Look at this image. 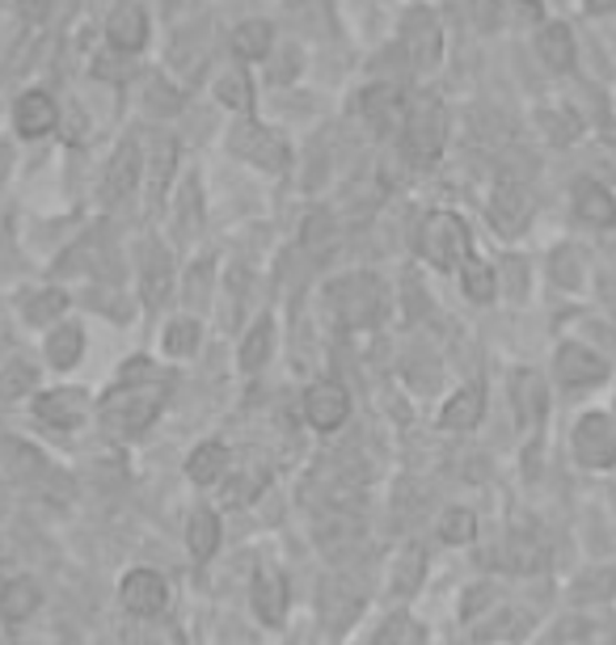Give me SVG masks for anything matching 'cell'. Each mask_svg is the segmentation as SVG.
<instances>
[{
  "mask_svg": "<svg viewBox=\"0 0 616 645\" xmlns=\"http://www.w3.org/2000/svg\"><path fill=\"white\" fill-rule=\"evenodd\" d=\"M170 283H173V271H170V258L161 245H149V258L140 262V292H144V304H161L170 295Z\"/></svg>",
  "mask_w": 616,
  "mask_h": 645,
  "instance_id": "e0dca14e",
  "label": "cell"
},
{
  "mask_svg": "<svg viewBox=\"0 0 616 645\" xmlns=\"http://www.w3.org/2000/svg\"><path fill=\"white\" fill-rule=\"evenodd\" d=\"M477 532V520H473V511H447L444 520H440V536L452 544H461L468 541Z\"/></svg>",
  "mask_w": 616,
  "mask_h": 645,
  "instance_id": "d590c367",
  "label": "cell"
},
{
  "mask_svg": "<svg viewBox=\"0 0 616 645\" xmlns=\"http://www.w3.org/2000/svg\"><path fill=\"white\" fill-rule=\"evenodd\" d=\"M376 645H418V625H410V621H393V625L381 633V642Z\"/></svg>",
  "mask_w": 616,
  "mask_h": 645,
  "instance_id": "ee69618b",
  "label": "cell"
},
{
  "mask_svg": "<svg viewBox=\"0 0 616 645\" xmlns=\"http://www.w3.org/2000/svg\"><path fill=\"white\" fill-rule=\"evenodd\" d=\"M186 541H191V553H194V557H199V562H208L215 548H220V520H215L212 511H194Z\"/></svg>",
  "mask_w": 616,
  "mask_h": 645,
  "instance_id": "484cf974",
  "label": "cell"
},
{
  "mask_svg": "<svg viewBox=\"0 0 616 645\" xmlns=\"http://www.w3.org/2000/svg\"><path fill=\"white\" fill-rule=\"evenodd\" d=\"M402 47L405 56L418 63V68H431V63L440 60V51H444V34H440V26L435 18L426 13V9H414L402 26Z\"/></svg>",
  "mask_w": 616,
  "mask_h": 645,
  "instance_id": "52a82bcc",
  "label": "cell"
},
{
  "mask_svg": "<svg viewBox=\"0 0 616 645\" xmlns=\"http://www.w3.org/2000/svg\"><path fill=\"white\" fill-rule=\"evenodd\" d=\"M199 346V325L194 321H173L165 330V351L170 354H191Z\"/></svg>",
  "mask_w": 616,
  "mask_h": 645,
  "instance_id": "8d00e7d4",
  "label": "cell"
},
{
  "mask_svg": "<svg viewBox=\"0 0 616 645\" xmlns=\"http://www.w3.org/2000/svg\"><path fill=\"white\" fill-rule=\"evenodd\" d=\"M55 119H60V110H55V102L47 98L43 89H30V93H22L18 105H13V123H18V131H22L26 140L47 135V131L55 127Z\"/></svg>",
  "mask_w": 616,
  "mask_h": 645,
  "instance_id": "7c38bea8",
  "label": "cell"
},
{
  "mask_svg": "<svg viewBox=\"0 0 616 645\" xmlns=\"http://www.w3.org/2000/svg\"><path fill=\"white\" fill-rule=\"evenodd\" d=\"M557 375H562L566 384H574V389H587V384H599V380L608 375V363H604L595 351H587V346L570 342V346L557 351Z\"/></svg>",
  "mask_w": 616,
  "mask_h": 645,
  "instance_id": "30bf717a",
  "label": "cell"
},
{
  "mask_svg": "<svg viewBox=\"0 0 616 645\" xmlns=\"http://www.w3.org/2000/svg\"><path fill=\"white\" fill-rule=\"evenodd\" d=\"M616 591V570H592V574H583L578 583H574V599H583V604H595V599H608Z\"/></svg>",
  "mask_w": 616,
  "mask_h": 645,
  "instance_id": "4dcf8cb0",
  "label": "cell"
},
{
  "mask_svg": "<svg viewBox=\"0 0 616 645\" xmlns=\"http://www.w3.org/2000/svg\"><path fill=\"white\" fill-rule=\"evenodd\" d=\"M254 607L257 616L266 621V625H279L283 621V612H287V586H283V574L271 570V565H262L254 574Z\"/></svg>",
  "mask_w": 616,
  "mask_h": 645,
  "instance_id": "9a60e30c",
  "label": "cell"
},
{
  "mask_svg": "<svg viewBox=\"0 0 616 645\" xmlns=\"http://www.w3.org/2000/svg\"><path fill=\"white\" fill-rule=\"evenodd\" d=\"M608 4H616V0H587V9H592V13H599V9H608Z\"/></svg>",
  "mask_w": 616,
  "mask_h": 645,
  "instance_id": "bcb514c9",
  "label": "cell"
},
{
  "mask_svg": "<svg viewBox=\"0 0 616 645\" xmlns=\"http://www.w3.org/2000/svg\"><path fill=\"white\" fill-rule=\"evenodd\" d=\"M545 544L541 541H528V536H511V562L515 570H541L545 565Z\"/></svg>",
  "mask_w": 616,
  "mask_h": 645,
  "instance_id": "e575fe53",
  "label": "cell"
},
{
  "mask_svg": "<svg viewBox=\"0 0 616 645\" xmlns=\"http://www.w3.org/2000/svg\"><path fill=\"white\" fill-rule=\"evenodd\" d=\"M465 292H468V300H477V304H489V300H494V271H489L482 258H468L465 262Z\"/></svg>",
  "mask_w": 616,
  "mask_h": 645,
  "instance_id": "1f68e13d",
  "label": "cell"
},
{
  "mask_svg": "<svg viewBox=\"0 0 616 645\" xmlns=\"http://www.w3.org/2000/svg\"><path fill=\"white\" fill-rule=\"evenodd\" d=\"M107 39L114 51H140L144 39H149V18H144V9L140 4H123V9H114V18L107 21Z\"/></svg>",
  "mask_w": 616,
  "mask_h": 645,
  "instance_id": "5bb4252c",
  "label": "cell"
},
{
  "mask_svg": "<svg viewBox=\"0 0 616 645\" xmlns=\"http://www.w3.org/2000/svg\"><path fill=\"white\" fill-rule=\"evenodd\" d=\"M34 414L43 417V422H51V426H77L85 417V396L55 389V393H43L34 401Z\"/></svg>",
  "mask_w": 616,
  "mask_h": 645,
  "instance_id": "ac0fdd59",
  "label": "cell"
},
{
  "mask_svg": "<svg viewBox=\"0 0 616 645\" xmlns=\"http://www.w3.org/2000/svg\"><path fill=\"white\" fill-rule=\"evenodd\" d=\"M574 456L587 468L616 464V422L608 414H587L574 426Z\"/></svg>",
  "mask_w": 616,
  "mask_h": 645,
  "instance_id": "5b68a950",
  "label": "cell"
},
{
  "mask_svg": "<svg viewBox=\"0 0 616 645\" xmlns=\"http://www.w3.org/2000/svg\"><path fill=\"white\" fill-rule=\"evenodd\" d=\"M140 182V148L123 140V144L114 148V157H110L107 165V178H102V199L107 203H123L131 190Z\"/></svg>",
  "mask_w": 616,
  "mask_h": 645,
  "instance_id": "9c48e42d",
  "label": "cell"
},
{
  "mask_svg": "<svg viewBox=\"0 0 616 645\" xmlns=\"http://www.w3.org/2000/svg\"><path fill=\"white\" fill-rule=\"evenodd\" d=\"M549 274L562 283V288H578V279H583V266H578V253L574 250H557L549 262Z\"/></svg>",
  "mask_w": 616,
  "mask_h": 645,
  "instance_id": "74e56055",
  "label": "cell"
},
{
  "mask_svg": "<svg viewBox=\"0 0 616 645\" xmlns=\"http://www.w3.org/2000/svg\"><path fill=\"white\" fill-rule=\"evenodd\" d=\"M208 288H212V262H199V266H191V274H186V288H182L186 304L199 309V304L208 300Z\"/></svg>",
  "mask_w": 616,
  "mask_h": 645,
  "instance_id": "f35d334b",
  "label": "cell"
},
{
  "mask_svg": "<svg viewBox=\"0 0 616 645\" xmlns=\"http://www.w3.org/2000/svg\"><path fill=\"white\" fill-rule=\"evenodd\" d=\"M266 354H271V321H257L254 330L245 333V342H241V367L257 372L266 363Z\"/></svg>",
  "mask_w": 616,
  "mask_h": 645,
  "instance_id": "f546056e",
  "label": "cell"
},
{
  "mask_svg": "<svg viewBox=\"0 0 616 645\" xmlns=\"http://www.w3.org/2000/svg\"><path fill=\"white\" fill-rule=\"evenodd\" d=\"M363 114L376 123V131H393V127H402V114H405L402 93L388 89V84L367 89V93H363Z\"/></svg>",
  "mask_w": 616,
  "mask_h": 645,
  "instance_id": "d6986e66",
  "label": "cell"
},
{
  "mask_svg": "<svg viewBox=\"0 0 616 645\" xmlns=\"http://www.w3.org/2000/svg\"><path fill=\"white\" fill-rule=\"evenodd\" d=\"M489 215H494V224H498L503 232H515L524 220H528V194H524L519 187H511V182H503L498 194H494Z\"/></svg>",
  "mask_w": 616,
  "mask_h": 645,
  "instance_id": "cb8c5ba5",
  "label": "cell"
},
{
  "mask_svg": "<svg viewBox=\"0 0 616 645\" xmlns=\"http://www.w3.org/2000/svg\"><path fill=\"white\" fill-rule=\"evenodd\" d=\"M271 481V468L262 464V456H245V464H241V473H236L233 481H229V490H224V498L233 502V506H241V502H250V498H257V490Z\"/></svg>",
  "mask_w": 616,
  "mask_h": 645,
  "instance_id": "d4e9b609",
  "label": "cell"
},
{
  "mask_svg": "<svg viewBox=\"0 0 616 645\" xmlns=\"http://www.w3.org/2000/svg\"><path fill=\"white\" fill-rule=\"evenodd\" d=\"M444 144V119L435 114V110H426L418 123H410V148L418 152V157H435Z\"/></svg>",
  "mask_w": 616,
  "mask_h": 645,
  "instance_id": "83f0119b",
  "label": "cell"
},
{
  "mask_svg": "<svg viewBox=\"0 0 616 645\" xmlns=\"http://www.w3.org/2000/svg\"><path fill=\"white\" fill-rule=\"evenodd\" d=\"M39 586L30 583V578H13V583H4V591H0V616L4 621H26V616H34L39 612Z\"/></svg>",
  "mask_w": 616,
  "mask_h": 645,
  "instance_id": "44dd1931",
  "label": "cell"
},
{
  "mask_svg": "<svg viewBox=\"0 0 616 645\" xmlns=\"http://www.w3.org/2000/svg\"><path fill=\"white\" fill-rule=\"evenodd\" d=\"M236 51H241V60H266V51H271V42H275V30H271V21H245L241 30H236Z\"/></svg>",
  "mask_w": 616,
  "mask_h": 645,
  "instance_id": "4316f807",
  "label": "cell"
},
{
  "mask_svg": "<svg viewBox=\"0 0 616 645\" xmlns=\"http://www.w3.org/2000/svg\"><path fill=\"white\" fill-rule=\"evenodd\" d=\"M423 258L440 271H456L461 262L473 258V245H468V229L465 220L456 215H431L423 229Z\"/></svg>",
  "mask_w": 616,
  "mask_h": 645,
  "instance_id": "3957f363",
  "label": "cell"
},
{
  "mask_svg": "<svg viewBox=\"0 0 616 645\" xmlns=\"http://www.w3.org/2000/svg\"><path fill=\"white\" fill-rule=\"evenodd\" d=\"M334 313L346 330H367L381 316V283L367 274H351L334 288Z\"/></svg>",
  "mask_w": 616,
  "mask_h": 645,
  "instance_id": "277c9868",
  "label": "cell"
},
{
  "mask_svg": "<svg viewBox=\"0 0 616 645\" xmlns=\"http://www.w3.org/2000/svg\"><path fill=\"white\" fill-rule=\"evenodd\" d=\"M144 105L156 110V114H173L178 110V98H170V84L161 77H149V93H144Z\"/></svg>",
  "mask_w": 616,
  "mask_h": 645,
  "instance_id": "7bdbcfd3",
  "label": "cell"
},
{
  "mask_svg": "<svg viewBox=\"0 0 616 645\" xmlns=\"http://www.w3.org/2000/svg\"><path fill=\"white\" fill-rule=\"evenodd\" d=\"M423 562H426L423 548L410 544V548L402 553V562H397V578H393V591H397V595H410L414 586L423 583Z\"/></svg>",
  "mask_w": 616,
  "mask_h": 645,
  "instance_id": "d6a6232c",
  "label": "cell"
},
{
  "mask_svg": "<svg viewBox=\"0 0 616 645\" xmlns=\"http://www.w3.org/2000/svg\"><path fill=\"white\" fill-rule=\"evenodd\" d=\"M165 393H170V375L156 372L149 359H131L119 384L102 396V422L114 435H140L161 414Z\"/></svg>",
  "mask_w": 616,
  "mask_h": 645,
  "instance_id": "6da1fadb",
  "label": "cell"
},
{
  "mask_svg": "<svg viewBox=\"0 0 616 645\" xmlns=\"http://www.w3.org/2000/svg\"><path fill=\"white\" fill-rule=\"evenodd\" d=\"M4 456H9L13 477L22 481L26 490H34L39 498H51V502L72 498V481H68L43 452H34V447H26V443H4Z\"/></svg>",
  "mask_w": 616,
  "mask_h": 645,
  "instance_id": "7a4b0ae2",
  "label": "cell"
},
{
  "mask_svg": "<svg viewBox=\"0 0 616 645\" xmlns=\"http://www.w3.org/2000/svg\"><path fill=\"white\" fill-rule=\"evenodd\" d=\"M220 102L229 105H250V81L241 77V72H229V77H220Z\"/></svg>",
  "mask_w": 616,
  "mask_h": 645,
  "instance_id": "b9f144b4",
  "label": "cell"
},
{
  "mask_svg": "<svg viewBox=\"0 0 616 645\" xmlns=\"http://www.w3.org/2000/svg\"><path fill=\"white\" fill-rule=\"evenodd\" d=\"M574 211H578V220L592 224V229H608V224H616L613 194H608L604 187H595V182H578V187H574Z\"/></svg>",
  "mask_w": 616,
  "mask_h": 645,
  "instance_id": "2e32d148",
  "label": "cell"
},
{
  "mask_svg": "<svg viewBox=\"0 0 616 645\" xmlns=\"http://www.w3.org/2000/svg\"><path fill=\"white\" fill-rule=\"evenodd\" d=\"M85 351V337L81 330H55L47 337V359H51V367H72L77 359Z\"/></svg>",
  "mask_w": 616,
  "mask_h": 645,
  "instance_id": "f1b7e54d",
  "label": "cell"
},
{
  "mask_svg": "<svg viewBox=\"0 0 616 645\" xmlns=\"http://www.w3.org/2000/svg\"><path fill=\"white\" fill-rule=\"evenodd\" d=\"M536 51H541L545 68H553V72H566V68L574 63V39H570V30H566L562 21H549V26L541 30V42H536Z\"/></svg>",
  "mask_w": 616,
  "mask_h": 645,
  "instance_id": "7402d4cb",
  "label": "cell"
},
{
  "mask_svg": "<svg viewBox=\"0 0 616 645\" xmlns=\"http://www.w3.org/2000/svg\"><path fill=\"white\" fill-rule=\"evenodd\" d=\"M51 4H55V0H22V13L30 21H47L51 18Z\"/></svg>",
  "mask_w": 616,
  "mask_h": 645,
  "instance_id": "f6af8a7d",
  "label": "cell"
},
{
  "mask_svg": "<svg viewBox=\"0 0 616 645\" xmlns=\"http://www.w3.org/2000/svg\"><path fill=\"white\" fill-rule=\"evenodd\" d=\"M123 604L135 616H156L165 607V583L152 570H131L123 578Z\"/></svg>",
  "mask_w": 616,
  "mask_h": 645,
  "instance_id": "4fadbf2b",
  "label": "cell"
},
{
  "mask_svg": "<svg viewBox=\"0 0 616 645\" xmlns=\"http://www.w3.org/2000/svg\"><path fill=\"white\" fill-rule=\"evenodd\" d=\"M68 309V295L64 292H39L30 295L22 304L26 321H34V325H43V321H51V316H60Z\"/></svg>",
  "mask_w": 616,
  "mask_h": 645,
  "instance_id": "836d02e7",
  "label": "cell"
},
{
  "mask_svg": "<svg viewBox=\"0 0 616 645\" xmlns=\"http://www.w3.org/2000/svg\"><path fill=\"white\" fill-rule=\"evenodd\" d=\"M351 414V396L342 384H313L309 393H304V417L317 426V431H334L342 426Z\"/></svg>",
  "mask_w": 616,
  "mask_h": 645,
  "instance_id": "ba28073f",
  "label": "cell"
},
{
  "mask_svg": "<svg viewBox=\"0 0 616 645\" xmlns=\"http://www.w3.org/2000/svg\"><path fill=\"white\" fill-rule=\"evenodd\" d=\"M173 157H178V148H173L170 140H161V144H156V152H152V199H161L165 178H170Z\"/></svg>",
  "mask_w": 616,
  "mask_h": 645,
  "instance_id": "ab89813d",
  "label": "cell"
},
{
  "mask_svg": "<svg viewBox=\"0 0 616 645\" xmlns=\"http://www.w3.org/2000/svg\"><path fill=\"white\" fill-rule=\"evenodd\" d=\"M186 473H191L194 485H215V481L229 473V447H224V443H203V447H194Z\"/></svg>",
  "mask_w": 616,
  "mask_h": 645,
  "instance_id": "603a6c76",
  "label": "cell"
},
{
  "mask_svg": "<svg viewBox=\"0 0 616 645\" xmlns=\"http://www.w3.org/2000/svg\"><path fill=\"white\" fill-rule=\"evenodd\" d=\"M0 389H4V396H22L34 389V367H26V363H13V367H4V375H0Z\"/></svg>",
  "mask_w": 616,
  "mask_h": 645,
  "instance_id": "60d3db41",
  "label": "cell"
},
{
  "mask_svg": "<svg viewBox=\"0 0 616 645\" xmlns=\"http://www.w3.org/2000/svg\"><path fill=\"white\" fill-rule=\"evenodd\" d=\"M233 148L245 157V161H254V165H262V169H275V173L287 165V144L279 140L275 131H266V127H257V123L236 127Z\"/></svg>",
  "mask_w": 616,
  "mask_h": 645,
  "instance_id": "8992f818",
  "label": "cell"
},
{
  "mask_svg": "<svg viewBox=\"0 0 616 645\" xmlns=\"http://www.w3.org/2000/svg\"><path fill=\"white\" fill-rule=\"evenodd\" d=\"M482 414H486V396H482V389H461V393L444 405L440 426H447V431H473V426L482 422Z\"/></svg>",
  "mask_w": 616,
  "mask_h": 645,
  "instance_id": "ffe728a7",
  "label": "cell"
},
{
  "mask_svg": "<svg viewBox=\"0 0 616 645\" xmlns=\"http://www.w3.org/2000/svg\"><path fill=\"white\" fill-rule=\"evenodd\" d=\"M511 396H515V414H519V426L524 431H536L545 414H549V396H545V380L536 372H519L515 384H511Z\"/></svg>",
  "mask_w": 616,
  "mask_h": 645,
  "instance_id": "8fae6325",
  "label": "cell"
}]
</instances>
